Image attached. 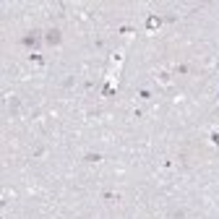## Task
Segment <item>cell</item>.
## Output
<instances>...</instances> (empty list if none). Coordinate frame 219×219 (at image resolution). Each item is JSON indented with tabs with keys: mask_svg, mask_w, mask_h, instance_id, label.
Returning <instances> with one entry per match:
<instances>
[{
	"mask_svg": "<svg viewBox=\"0 0 219 219\" xmlns=\"http://www.w3.org/2000/svg\"><path fill=\"white\" fill-rule=\"evenodd\" d=\"M47 42H50V44H57V42H60V34H57V31H50Z\"/></svg>",
	"mask_w": 219,
	"mask_h": 219,
	"instance_id": "cell-1",
	"label": "cell"
}]
</instances>
